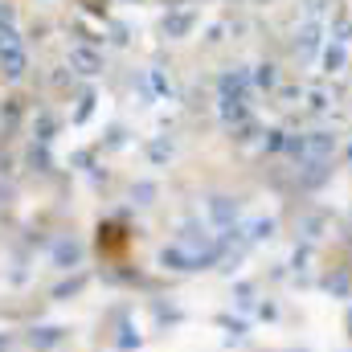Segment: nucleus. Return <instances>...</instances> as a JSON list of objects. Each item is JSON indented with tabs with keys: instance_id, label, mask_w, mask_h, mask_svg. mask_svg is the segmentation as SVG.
<instances>
[{
	"instance_id": "nucleus-1",
	"label": "nucleus",
	"mask_w": 352,
	"mask_h": 352,
	"mask_svg": "<svg viewBox=\"0 0 352 352\" xmlns=\"http://www.w3.org/2000/svg\"><path fill=\"white\" fill-rule=\"evenodd\" d=\"M303 148H307V160H332L336 148H340V140L332 131H307L303 135Z\"/></svg>"
},
{
	"instance_id": "nucleus-2",
	"label": "nucleus",
	"mask_w": 352,
	"mask_h": 352,
	"mask_svg": "<svg viewBox=\"0 0 352 352\" xmlns=\"http://www.w3.org/2000/svg\"><path fill=\"white\" fill-rule=\"evenodd\" d=\"M316 45H320V25H316V21H307V25L299 29V41H295V54H303V58H311V54H316Z\"/></svg>"
},
{
	"instance_id": "nucleus-3",
	"label": "nucleus",
	"mask_w": 352,
	"mask_h": 352,
	"mask_svg": "<svg viewBox=\"0 0 352 352\" xmlns=\"http://www.w3.org/2000/svg\"><path fill=\"white\" fill-rule=\"evenodd\" d=\"M192 21H197L192 12H173V16H164V33H168V37H184V33L192 29Z\"/></svg>"
},
{
	"instance_id": "nucleus-4",
	"label": "nucleus",
	"mask_w": 352,
	"mask_h": 352,
	"mask_svg": "<svg viewBox=\"0 0 352 352\" xmlns=\"http://www.w3.org/2000/svg\"><path fill=\"white\" fill-rule=\"evenodd\" d=\"M250 78H254V87H258V90H274V87H278V70H274L270 62L254 66V74H250Z\"/></svg>"
},
{
	"instance_id": "nucleus-5",
	"label": "nucleus",
	"mask_w": 352,
	"mask_h": 352,
	"mask_svg": "<svg viewBox=\"0 0 352 352\" xmlns=\"http://www.w3.org/2000/svg\"><path fill=\"white\" fill-rule=\"evenodd\" d=\"M0 62H4V66H8V74L16 78V74L25 70V54H21V45H4V50H0Z\"/></svg>"
},
{
	"instance_id": "nucleus-6",
	"label": "nucleus",
	"mask_w": 352,
	"mask_h": 352,
	"mask_svg": "<svg viewBox=\"0 0 352 352\" xmlns=\"http://www.w3.org/2000/svg\"><path fill=\"white\" fill-rule=\"evenodd\" d=\"M344 58H349V54H344V45H340V41H336V45H328V50H324V70H328V74L344 70Z\"/></svg>"
},
{
	"instance_id": "nucleus-7",
	"label": "nucleus",
	"mask_w": 352,
	"mask_h": 352,
	"mask_svg": "<svg viewBox=\"0 0 352 352\" xmlns=\"http://www.w3.org/2000/svg\"><path fill=\"white\" fill-rule=\"evenodd\" d=\"M324 287H328L336 299H349V295H352V278H349V274H328V278H324Z\"/></svg>"
},
{
	"instance_id": "nucleus-8",
	"label": "nucleus",
	"mask_w": 352,
	"mask_h": 352,
	"mask_svg": "<svg viewBox=\"0 0 352 352\" xmlns=\"http://www.w3.org/2000/svg\"><path fill=\"white\" fill-rule=\"evenodd\" d=\"M70 58H74V66H78L82 74H94V70H98V54H94V50H74Z\"/></svg>"
},
{
	"instance_id": "nucleus-9",
	"label": "nucleus",
	"mask_w": 352,
	"mask_h": 352,
	"mask_svg": "<svg viewBox=\"0 0 352 352\" xmlns=\"http://www.w3.org/2000/svg\"><path fill=\"white\" fill-rule=\"evenodd\" d=\"M332 37H336V41L344 45V41L352 37V21H344V16H340V21H336V29H332Z\"/></svg>"
},
{
	"instance_id": "nucleus-10",
	"label": "nucleus",
	"mask_w": 352,
	"mask_h": 352,
	"mask_svg": "<svg viewBox=\"0 0 352 352\" xmlns=\"http://www.w3.org/2000/svg\"><path fill=\"white\" fill-rule=\"evenodd\" d=\"M0 29H12V0H0Z\"/></svg>"
},
{
	"instance_id": "nucleus-11",
	"label": "nucleus",
	"mask_w": 352,
	"mask_h": 352,
	"mask_svg": "<svg viewBox=\"0 0 352 352\" xmlns=\"http://www.w3.org/2000/svg\"><path fill=\"white\" fill-rule=\"evenodd\" d=\"M270 230H274V221H254V238H270Z\"/></svg>"
},
{
	"instance_id": "nucleus-12",
	"label": "nucleus",
	"mask_w": 352,
	"mask_h": 352,
	"mask_svg": "<svg viewBox=\"0 0 352 352\" xmlns=\"http://www.w3.org/2000/svg\"><path fill=\"white\" fill-rule=\"evenodd\" d=\"M324 107H328V98H324V94L316 90V94H311V111H324Z\"/></svg>"
},
{
	"instance_id": "nucleus-13",
	"label": "nucleus",
	"mask_w": 352,
	"mask_h": 352,
	"mask_svg": "<svg viewBox=\"0 0 352 352\" xmlns=\"http://www.w3.org/2000/svg\"><path fill=\"white\" fill-rule=\"evenodd\" d=\"M303 4H307V12H324L328 8V0H303Z\"/></svg>"
},
{
	"instance_id": "nucleus-14",
	"label": "nucleus",
	"mask_w": 352,
	"mask_h": 352,
	"mask_svg": "<svg viewBox=\"0 0 352 352\" xmlns=\"http://www.w3.org/2000/svg\"><path fill=\"white\" fill-rule=\"evenodd\" d=\"M349 328H352V311H349Z\"/></svg>"
},
{
	"instance_id": "nucleus-15",
	"label": "nucleus",
	"mask_w": 352,
	"mask_h": 352,
	"mask_svg": "<svg viewBox=\"0 0 352 352\" xmlns=\"http://www.w3.org/2000/svg\"><path fill=\"white\" fill-rule=\"evenodd\" d=\"M349 160H352V144H349Z\"/></svg>"
}]
</instances>
